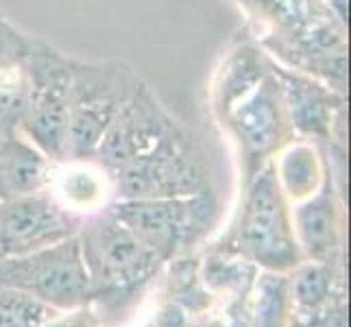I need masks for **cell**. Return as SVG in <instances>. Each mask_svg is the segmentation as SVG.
<instances>
[{"mask_svg":"<svg viewBox=\"0 0 351 327\" xmlns=\"http://www.w3.org/2000/svg\"><path fill=\"white\" fill-rule=\"evenodd\" d=\"M260 24V46L288 68L347 90V24L325 0H238Z\"/></svg>","mask_w":351,"mask_h":327,"instance_id":"1","label":"cell"},{"mask_svg":"<svg viewBox=\"0 0 351 327\" xmlns=\"http://www.w3.org/2000/svg\"><path fill=\"white\" fill-rule=\"evenodd\" d=\"M77 236L90 277V304L101 314H118L133 304L166 264L107 210L83 218Z\"/></svg>","mask_w":351,"mask_h":327,"instance_id":"2","label":"cell"},{"mask_svg":"<svg viewBox=\"0 0 351 327\" xmlns=\"http://www.w3.org/2000/svg\"><path fill=\"white\" fill-rule=\"evenodd\" d=\"M212 251L242 258L271 273H290L306 262L295 236L290 201L277 181L273 162L245 184V199L236 221Z\"/></svg>","mask_w":351,"mask_h":327,"instance_id":"3","label":"cell"},{"mask_svg":"<svg viewBox=\"0 0 351 327\" xmlns=\"http://www.w3.org/2000/svg\"><path fill=\"white\" fill-rule=\"evenodd\" d=\"M142 86L136 68L125 62L72 57L66 160H94L105 131Z\"/></svg>","mask_w":351,"mask_h":327,"instance_id":"4","label":"cell"},{"mask_svg":"<svg viewBox=\"0 0 351 327\" xmlns=\"http://www.w3.org/2000/svg\"><path fill=\"white\" fill-rule=\"evenodd\" d=\"M105 210L164 262L184 258L219 221V199L214 190L168 199H116Z\"/></svg>","mask_w":351,"mask_h":327,"instance_id":"5","label":"cell"},{"mask_svg":"<svg viewBox=\"0 0 351 327\" xmlns=\"http://www.w3.org/2000/svg\"><path fill=\"white\" fill-rule=\"evenodd\" d=\"M24 68L27 107L20 133L51 162H66L72 57L53 44L33 38L31 48L24 55Z\"/></svg>","mask_w":351,"mask_h":327,"instance_id":"6","label":"cell"},{"mask_svg":"<svg viewBox=\"0 0 351 327\" xmlns=\"http://www.w3.org/2000/svg\"><path fill=\"white\" fill-rule=\"evenodd\" d=\"M110 179L116 199H168L212 190L208 157L184 125Z\"/></svg>","mask_w":351,"mask_h":327,"instance_id":"7","label":"cell"},{"mask_svg":"<svg viewBox=\"0 0 351 327\" xmlns=\"http://www.w3.org/2000/svg\"><path fill=\"white\" fill-rule=\"evenodd\" d=\"M0 288L18 290L53 310L90 304V277L79 236L0 262Z\"/></svg>","mask_w":351,"mask_h":327,"instance_id":"8","label":"cell"},{"mask_svg":"<svg viewBox=\"0 0 351 327\" xmlns=\"http://www.w3.org/2000/svg\"><path fill=\"white\" fill-rule=\"evenodd\" d=\"M216 118L236 142L245 184L295 140L280 86L271 70L256 88Z\"/></svg>","mask_w":351,"mask_h":327,"instance_id":"9","label":"cell"},{"mask_svg":"<svg viewBox=\"0 0 351 327\" xmlns=\"http://www.w3.org/2000/svg\"><path fill=\"white\" fill-rule=\"evenodd\" d=\"M83 218L68 212L48 190L0 201V262L77 236Z\"/></svg>","mask_w":351,"mask_h":327,"instance_id":"10","label":"cell"},{"mask_svg":"<svg viewBox=\"0 0 351 327\" xmlns=\"http://www.w3.org/2000/svg\"><path fill=\"white\" fill-rule=\"evenodd\" d=\"M271 72L277 79V86H280L282 101L290 127L295 131V138L312 144L338 142L336 136L338 131H345L347 118L345 94L334 90L317 77L275 62L273 57Z\"/></svg>","mask_w":351,"mask_h":327,"instance_id":"11","label":"cell"},{"mask_svg":"<svg viewBox=\"0 0 351 327\" xmlns=\"http://www.w3.org/2000/svg\"><path fill=\"white\" fill-rule=\"evenodd\" d=\"M179 125L181 123H177L173 114L155 99V94L144 83L105 131L94 162L107 175H112L118 168L147 155Z\"/></svg>","mask_w":351,"mask_h":327,"instance_id":"12","label":"cell"},{"mask_svg":"<svg viewBox=\"0 0 351 327\" xmlns=\"http://www.w3.org/2000/svg\"><path fill=\"white\" fill-rule=\"evenodd\" d=\"M293 227L306 260L336 262L343 249V212L332 171L314 195L299 201L293 210Z\"/></svg>","mask_w":351,"mask_h":327,"instance_id":"13","label":"cell"},{"mask_svg":"<svg viewBox=\"0 0 351 327\" xmlns=\"http://www.w3.org/2000/svg\"><path fill=\"white\" fill-rule=\"evenodd\" d=\"M55 162L35 149L22 133L0 136V201L46 190Z\"/></svg>","mask_w":351,"mask_h":327,"instance_id":"14","label":"cell"},{"mask_svg":"<svg viewBox=\"0 0 351 327\" xmlns=\"http://www.w3.org/2000/svg\"><path fill=\"white\" fill-rule=\"evenodd\" d=\"M72 214L101 212V205L114 192L112 179L94 160H66L55 164L53 179L46 188ZM83 218V216H81Z\"/></svg>","mask_w":351,"mask_h":327,"instance_id":"15","label":"cell"},{"mask_svg":"<svg viewBox=\"0 0 351 327\" xmlns=\"http://www.w3.org/2000/svg\"><path fill=\"white\" fill-rule=\"evenodd\" d=\"M271 57L262 51V46L245 40L236 44L223 59L212 90L214 114L221 116L227 107L240 101L247 92H251L258 83L269 75Z\"/></svg>","mask_w":351,"mask_h":327,"instance_id":"16","label":"cell"},{"mask_svg":"<svg viewBox=\"0 0 351 327\" xmlns=\"http://www.w3.org/2000/svg\"><path fill=\"white\" fill-rule=\"evenodd\" d=\"M273 166L288 201H304L314 195L330 171V164L319 153L317 144L306 140L290 142L286 149L277 153Z\"/></svg>","mask_w":351,"mask_h":327,"instance_id":"17","label":"cell"},{"mask_svg":"<svg viewBox=\"0 0 351 327\" xmlns=\"http://www.w3.org/2000/svg\"><path fill=\"white\" fill-rule=\"evenodd\" d=\"M290 317L306 321L319 319L334 295V262H301L288 273Z\"/></svg>","mask_w":351,"mask_h":327,"instance_id":"18","label":"cell"},{"mask_svg":"<svg viewBox=\"0 0 351 327\" xmlns=\"http://www.w3.org/2000/svg\"><path fill=\"white\" fill-rule=\"evenodd\" d=\"M256 280V301H253V310L249 312V327H288V273L262 271Z\"/></svg>","mask_w":351,"mask_h":327,"instance_id":"19","label":"cell"},{"mask_svg":"<svg viewBox=\"0 0 351 327\" xmlns=\"http://www.w3.org/2000/svg\"><path fill=\"white\" fill-rule=\"evenodd\" d=\"M24 107H27L24 57L0 62V136L20 133Z\"/></svg>","mask_w":351,"mask_h":327,"instance_id":"20","label":"cell"},{"mask_svg":"<svg viewBox=\"0 0 351 327\" xmlns=\"http://www.w3.org/2000/svg\"><path fill=\"white\" fill-rule=\"evenodd\" d=\"M55 312L42 301L11 288H0V327H42Z\"/></svg>","mask_w":351,"mask_h":327,"instance_id":"21","label":"cell"},{"mask_svg":"<svg viewBox=\"0 0 351 327\" xmlns=\"http://www.w3.org/2000/svg\"><path fill=\"white\" fill-rule=\"evenodd\" d=\"M33 35L22 33L18 27H14L3 14H0V62L9 59H22L31 48Z\"/></svg>","mask_w":351,"mask_h":327,"instance_id":"22","label":"cell"},{"mask_svg":"<svg viewBox=\"0 0 351 327\" xmlns=\"http://www.w3.org/2000/svg\"><path fill=\"white\" fill-rule=\"evenodd\" d=\"M42 327H105V323H103V314L92 304H86L72 310L55 312Z\"/></svg>","mask_w":351,"mask_h":327,"instance_id":"23","label":"cell"}]
</instances>
